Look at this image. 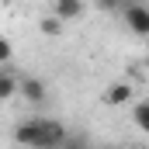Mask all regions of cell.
<instances>
[{"instance_id": "cell-1", "label": "cell", "mask_w": 149, "mask_h": 149, "mask_svg": "<svg viewBox=\"0 0 149 149\" xmlns=\"http://www.w3.org/2000/svg\"><path fill=\"white\" fill-rule=\"evenodd\" d=\"M14 139L28 149H56L66 142V125L52 121V118H28V121L17 125Z\"/></svg>"}, {"instance_id": "cell-5", "label": "cell", "mask_w": 149, "mask_h": 149, "mask_svg": "<svg viewBox=\"0 0 149 149\" xmlns=\"http://www.w3.org/2000/svg\"><path fill=\"white\" fill-rule=\"evenodd\" d=\"M21 94H24L28 104H42L45 101V83L38 76H28V80H21Z\"/></svg>"}, {"instance_id": "cell-6", "label": "cell", "mask_w": 149, "mask_h": 149, "mask_svg": "<svg viewBox=\"0 0 149 149\" xmlns=\"http://www.w3.org/2000/svg\"><path fill=\"white\" fill-rule=\"evenodd\" d=\"M132 121H135V128H139V132H146V135H149V101H139V104H135Z\"/></svg>"}, {"instance_id": "cell-9", "label": "cell", "mask_w": 149, "mask_h": 149, "mask_svg": "<svg viewBox=\"0 0 149 149\" xmlns=\"http://www.w3.org/2000/svg\"><path fill=\"white\" fill-rule=\"evenodd\" d=\"M10 56H14V45H10V38H7V35H0V63H7Z\"/></svg>"}, {"instance_id": "cell-10", "label": "cell", "mask_w": 149, "mask_h": 149, "mask_svg": "<svg viewBox=\"0 0 149 149\" xmlns=\"http://www.w3.org/2000/svg\"><path fill=\"white\" fill-rule=\"evenodd\" d=\"M132 149H142V146H132Z\"/></svg>"}, {"instance_id": "cell-8", "label": "cell", "mask_w": 149, "mask_h": 149, "mask_svg": "<svg viewBox=\"0 0 149 149\" xmlns=\"http://www.w3.org/2000/svg\"><path fill=\"white\" fill-rule=\"evenodd\" d=\"M38 31H42V35H59V31H63V21L52 17V14H45V17L38 21Z\"/></svg>"}, {"instance_id": "cell-4", "label": "cell", "mask_w": 149, "mask_h": 149, "mask_svg": "<svg viewBox=\"0 0 149 149\" xmlns=\"http://www.w3.org/2000/svg\"><path fill=\"white\" fill-rule=\"evenodd\" d=\"M49 14L59 17V21H70V17H80V14H83V3H80V0H56Z\"/></svg>"}, {"instance_id": "cell-2", "label": "cell", "mask_w": 149, "mask_h": 149, "mask_svg": "<svg viewBox=\"0 0 149 149\" xmlns=\"http://www.w3.org/2000/svg\"><path fill=\"white\" fill-rule=\"evenodd\" d=\"M125 24H128L132 35H139V38L149 42V7L146 3H128L125 7Z\"/></svg>"}, {"instance_id": "cell-3", "label": "cell", "mask_w": 149, "mask_h": 149, "mask_svg": "<svg viewBox=\"0 0 149 149\" xmlns=\"http://www.w3.org/2000/svg\"><path fill=\"white\" fill-rule=\"evenodd\" d=\"M101 101H104V104H111V108H121V104H128V101H132V83H125V80L111 83V87L101 94Z\"/></svg>"}, {"instance_id": "cell-7", "label": "cell", "mask_w": 149, "mask_h": 149, "mask_svg": "<svg viewBox=\"0 0 149 149\" xmlns=\"http://www.w3.org/2000/svg\"><path fill=\"white\" fill-rule=\"evenodd\" d=\"M14 90H17V76H14V73H0V97L10 101Z\"/></svg>"}]
</instances>
